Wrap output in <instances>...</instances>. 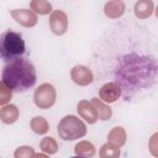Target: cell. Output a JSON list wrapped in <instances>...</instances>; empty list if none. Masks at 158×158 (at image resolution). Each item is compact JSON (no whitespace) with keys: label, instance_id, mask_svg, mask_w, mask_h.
<instances>
[{"label":"cell","instance_id":"21","mask_svg":"<svg viewBox=\"0 0 158 158\" xmlns=\"http://www.w3.org/2000/svg\"><path fill=\"white\" fill-rule=\"evenodd\" d=\"M11 96H12V90L4 83L1 81L0 83V105H6L10 100H11Z\"/></svg>","mask_w":158,"mask_h":158},{"label":"cell","instance_id":"11","mask_svg":"<svg viewBox=\"0 0 158 158\" xmlns=\"http://www.w3.org/2000/svg\"><path fill=\"white\" fill-rule=\"evenodd\" d=\"M133 11H135L136 17H138L141 20L148 19L154 11V4L152 0H138L135 4Z\"/></svg>","mask_w":158,"mask_h":158},{"label":"cell","instance_id":"24","mask_svg":"<svg viewBox=\"0 0 158 158\" xmlns=\"http://www.w3.org/2000/svg\"><path fill=\"white\" fill-rule=\"evenodd\" d=\"M117 1H122V0H117Z\"/></svg>","mask_w":158,"mask_h":158},{"label":"cell","instance_id":"15","mask_svg":"<svg viewBox=\"0 0 158 158\" xmlns=\"http://www.w3.org/2000/svg\"><path fill=\"white\" fill-rule=\"evenodd\" d=\"M91 102L94 104V106L96 107V111H98V115H99V120H102V121H106L109 120L111 116H112V110L109 105H106L105 101H102L101 99H98V98H94L91 99Z\"/></svg>","mask_w":158,"mask_h":158},{"label":"cell","instance_id":"16","mask_svg":"<svg viewBox=\"0 0 158 158\" xmlns=\"http://www.w3.org/2000/svg\"><path fill=\"white\" fill-rule=\"evenodd\" d=\"M30 9L33 10L37 15H51L53 11L48 0H31Z\"/></svg>","mask_w":158,"mask_h":158},{"label":"cell","instance_id":"20","mask_svg":"<svg viewBox=\"0 0 158 158\" xmlns=\"http://www.w3.org/2000/svg\"><path fill=\"white\" fill-rule=\"evenodd\" d=\"M35 156L36 153L31 146H20L14 153L15 158H33Z\"/></svg>","mask_w":158,"mask_h":158},{"label":"cell","instance_id":"13","mask_svg":"<svg viewBox=\"0 0 158 158\" xmlns=\"http://www.w3.org/2000/svg\"><path fill=\"white\" fill-rule=\"evenodd\" d=\"M126 139H127V133H126L125 128L120 127V126L114 127L107 135V142H110L120 148L126 143Z\"/></svg>","mask_w":158,"mask_h":158},{"label":"cell","instance_id":"1","mask_svg":"<svg viewBox=\"0 0 158 158\" xmlns=\"http://www.w3.org/2000/svg\"><path fill=\"white\" fill-rule=\"evenodd\" d=\"M36 80L37 74L35 65L22 57L7 62L2 69L1 81L15 93L27 91L36 84Z\"/></svg>","mask_w":158,"mask_h":158},{"label":"cell","instance_id":"9","mask_svg":"<svg viewBox=\"0 0 158 158\" xmlns=\"http://www.w3.org/2000/svg\"><path fill=\"white\" fill-rule=\"evenodd\" d=\"M77 111L81 118H84L88 123H95L99 120V115L96 111V107L91 101L88 100H80L77 105Z\"/></svg>","mask_w":158,"mask_h":158},{"label":"cell","instance_id":"5","mask_svg":"<svg viewBox=\"0 0 158 158\" xmlns=\"http://www.w3.org/2000/svg\"><path fill=\"white\" fill-rule=\"evenodd\" d=\"M49 27L57 36H62L68 30V16L63 10H53L49 15Z\"/></svg>","mask_w":158,"mask_h":158},{"label":"cell","instance_id":"19","mask_svg":"<svg viewBox=\"0 0 158 158\" xmlns=\"http://www.w3.org/2000/svg\"><path fill=\"white\" fill-rule=\"evenodd\" d=\"M40 148L44 153L49 154H56L58 152V143L53 137H44L40 142Z\"/></svg>","mask_w":158,"mask_h":158},{"label":"cell","instance_id":"17","mask_svg":"<svg viewBox=\"0 0 158 158\" xmlns=\"http://www.w3.org/2000/svg\"><path fill=\"white\" fill-rule=\"evenodd\" d=\"M31 130L37 135H46L49 130V125L47 120L42 116H35L30 122Z\"/></svg>","mask_w":158,"mask_h":158},{"label":"cell","instance_id":"7","mask_svg":"<svg viewBox=\"0 0 158 158\" xmlns=\"http://www.w3.org/2000/svg\"><path fill=\"white\" fill-rule=\"evenodd\" d=\"M121 94H122V89L118 85V83H116V81L105 83L99 90V98L102 101H105L106 104L117 101L120 99Z\"/></svg>","mask_w":158,"mask_h":158},{"label":"cell","instance_id":"6","mask_svg":"<svg viewBox=\"0 0 158 158\" xmlns=\"http://www.w3.org/2000/svg\"><path fill=\"white\" fill-rule=\"evenodd\" d=\"M11 17L23 27H33L37 25L38 17L33 10L30 9H14L10 12Z\"/></svg>","mask_w":158,"mask_h":158},{"label":"cell","instance_id":"23","mask_svg":"<svg viewBox=\"0 0 158 158\" xmlns=\"http://www.w3.org/2000/svg\"><path fill=\"white\" fill-rule=\"evenodd\" d=\"M154 14H156V17L158 19V6L156 7V10H154Z\"/></svg>","mask_w":158,"mask_h":158},{"label":"cell","instance_id":"18","mask_svg":"<svg viewBox=\"0 0 158 158\" xmlns=\"http://www.w3.org/2000/svg\"><path fill=\"white\" fill-rule=\"evenodd\" d=\"M99 156L101 158H118L120 157V147L107 142L104 143L99 151Z\"/></svg>","mask_w":158,"mask_h":158},{"label":"cell","instance_id":"8","mask_svg":"<svg viewBox=\"0 0 158 158\" xmlns=\"http://www.w3.org/2000/svg\"><path fill=\"white\" fill-rule=\"evenodd\" d=\"M70 78L75 84L80 86H86L93 83L94 74L91 69H89L85 65H74L70 70Z\"/></svg>","mask_w":158,"mask_h":158},{"label":"cell","instance_id":"4","mask_svg":"<svg viewBox=\"0 0 158 158\" xmlns=\"http://www.w3.org/2000/svg\"><path fill=\"white\" fill-rule=\"evenodd\" d=\"M57 99V91L54 86L49 83L41 84L33 93V101L35 105L42 110H47L52 107Z\"/></svg>","mask_w":158,"mask_h":158},{"label":"cell","instance_id":"2","mask_svg":"<svg viewBox=\"0 0 158 158\" xmlns=\"http://www.w3.org/2000/svg\"><path fill=\"white\" fill-rule=\"evenodd\" d=\"M26 52L25 41L22 35L11 30L4 31L0 37V53L4 62H11L21 58Z\"/></svg>","mask_w":158,"mask_h":158},{"label":"cell","instance_id":"12","mask_svg":"<svg viewBox=\"0 0 158 158\" xmlns=\"http://www.w3.org/2000/svg\"><path fill=\"white\" fill-rule=\"evenodd\" d=\"M19 115H20V111H19L17 106L14 104L2 105V107L0 109V118L6 125L15 123L19 118Z\"/></svg>","mask_w":158,"mask_h":158},{"label":"cell","instance_id":"14","mask_svg":"<svg viewBox=\"0 0 158 158\" xmlns=\"http://www.w3.org/2000/svg\"><path fill=\"white\" fill-rule=\"evenodd\" d=\"M74 153L78 157H94L96 153V149L94 144L89 141H80L74 147Z\"/></svg>","mask_w":158,"mask_h":158},{"label":"cell","instance_id":"3","mask_svg":"<svg viewBox=\"0 0 158 158\" xmlns=\"http://www.w3.org/2000/svg\"><path fill=\"white\" fill-rule=\"evenodd\" d=\"M57 128L59 137L64 141H75L86 135V125L75 115L64 116Z\"/></svg>","mask_w":158,"mask_h":158},{"label":"cell","instance_id":"10","mask_svg":"<svg viewBox=\"0 0 158 158\" xmlns=\"http://www.w3.org/2000/svg\"><path fill=\"white\" fill-rule=\"evenodd\" d=\"M126 6L122 1L110 0L104 5V12L109 19H118L125 14Z\"/></svg>","mask_w":158,"mask_h":158},{"label":"cell","instance_id":"22","mask_svg":"<svg viewBox=\"0 0 158 158\" xmlns=\"http://www.w3.org/2000/svg\"><path fill=\"white\" fill-rule=\"evenodd\" d=\"M148 148L153 157H158V132L151 136L149 142H148Z\"/></svg>","mask_w":158,"mask_h":158}]
</instances>
